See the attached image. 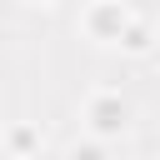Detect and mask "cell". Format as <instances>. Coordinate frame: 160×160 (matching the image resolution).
<instances>
[{
	"label": "cell",
	"instance_id": "1",
	"mask_svg": "<svg viewBox=\"0 0 160 160\" xmlns=\"http://www.w3.org/2000/svg\"><path fill=\"white\" fill-rule=\"evenodd\" d=\"M130 120H135V110H130V100H125L120 90H95V95L85 100V125H90V135H100V140H120V135L130 130Z\"/></svg>",
	"mask_w": 160,
	"mask_h": 160
},
{
	"label": "cell",
	"instance_id": "2",
	"mask_svg": "<svg viewBox=\"0 0 160 160\" xmlns=\"http://www.w3.org/2000/svg\"><path fill=\"white\" fill-rule=\"evenodd\" d=\"M130 5L125 0H90L85 5V15H80V30L95 40V45H120V35H125V25H130Z\"/></svg>",
	"mask_w": 160,
	"mask_h": 160
},
{
	"label": "cell",
	"instance_id": "3",
	"mask_svg": "<svg viewBox=\"0 0 160 160\" xmlns=\"http://www.w3.org/2000/svg\"><path fill=\"white\" fill-rule=\"evenodd\" d=\"M120 50H125V55H150V50H155V25L140 20V15H130V25H125V35H120Z\"/></svg>",
	"mask_w": 160,
	"mask_h": 160
},
{
	"label": "cell",
	"instance_id": "4",
	"mask_svg": "<svg viewBox=\"0 0 160 160\" xmlns=\"http://www.w3.org/2000/svg\"><path fill=\"white\" fill-rule=\"evenodd\" d=\"M5 150L25 155V160H30V155H40V130H35V125H25V120H20V125H10V130H5Z\"/></svg>",
	"mask_w": 160,
	"mask_h": 160
},
{
	"label": "cell",
	"instance_id": "5",
	"mask_svg": "<svg viewBox=\"0 0 160 160\" xmlns=\"http://www.w3.org/2000/svg\"><path fill=\"white\" fill-rule=\"evenodd\" d=\"M65 160H110V155H105V140L90 135V140H75V145L65 150Z\"/></svg>",
	"mask_w": 160,
	"mask_h": 160
},
{
	"label": "cell",
	"instance_id": "6",
	"mask_svg": "<svg viewBox=\"0 0 160 160\" xmlns=\"http://www.w3.org/2000/svg\"><path fill=\"white\" fill-rule=\"evenodd\" d=\"M0 160H25V155H15V150H0Z\"/></svg>",
	"mask_w": 160,
	"mask_h": 160
},
{
	"label": "cell",
	"instance_id": "7",
	"mask_svg": "<svg viewBox=\"0 0 160 160\" xmlns=\"http://www.w3.org/2000/svg\"><path fill=\"white\" fill-rule=\"evenodd\" d=\"M25 5H55V0H25Z\"/></svg>",
	"mask_w": 160,
	"mask_h": 160
}]
</instances>
